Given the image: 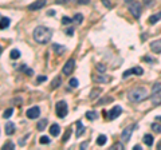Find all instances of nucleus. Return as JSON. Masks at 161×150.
<instances>
[{"label":"nucleus","instance_id":"obj_1","mask_svg":"<svg viewBox=\"0 0 161 150\" xmlns=\"http://www.w3.org/2000/svg\"><path fill=\"white\" fill-rule=\"evenodd\" d=\"M34 40L36 43H39V44H46V43H49L51 38H53V31L50 30V28L45 27V25H39V27H36L34 30Z\"/></svg>","mask_w":161,"mask_h":150},{"label":"nucleus","instance_id":"obj_2","mask_svg":"<svg viewBox=\"0 0 161 150\" xmlns=\"http://www.w3.org/2000/svg\"><path fill=\"white\" fill-rule=\"evenodd\" d=\"M128 98L132 102H141L148 98V91H146L145 87H137V89H133L129 91Z\"/></svg>","mask_w":161,"mask_h":150},{"label":"nucleus","instance_id":"obj_3","mask_svg":"<svg viewBox=\"0 0 161 150\" xmlns=\"http://www.w3.org/2000/svg\"><path fill=\"white\" fill-rule=\"evenodd\" d=\"M137 127V125H129L128 127L122 130V134H121V140H122V144H126V142L130 141L132 138V133L134 131V129Z\"/></svg>","mask_w":161,"mask_h":150},{"label":"nucleus","instance_id":"obj_4","mask_svg":"<svg viewBox=\"0 0 161 150\" xmlns=\"http://www.w3.org/2000/svg\"><path fill=\"white\" fill-rule=\"evenodd\" d=\"M67 111H69V107H67V103L65 101H59L57 103V115L59 118H65L67 115Z\"/></svg>","mask_w":161,"mask_h":150},{"label":"nucleus","instance_id":"obj_5","mask_svg":"<svg viewBox=\"0 0 161 150\" xmlns=\"http://www.w3.org/2000/svg\"><path fill=\"white\" fill-rule=\"evenodd\" d=\"M129 11H130V13L133 15L136 19H138V17L141 16V12H142V8H141V4L138 2H134L133 4H130L129 7Z\"/></svg>","mask_w":161,"mask_h":150},{"label":"nucleus","instance_id":"obj_6","mask_svg":"<svg viewBox=\"0 0 161 150\" xmlns=\"http://www.w3.org/2000/svg\"><path fill=\"white\" fill-rule=\"evenodd\" d=\"M74 67H75V62H74V59H69V60L65 63L63 68H62V72H63L65 75H70L71 72H73V70H74Z\"/></svg>","mask_w":161,"mask_h":150},{"label":"nucleus","instance_id":"obj_7","mask_svg":"<svg viewBox=\"0 0 161 150\" xmlns=\"http://www.w3.org/2000/svg\"><path fill=\"white\" fill-rule=\"evenodd\" d=\"M26 115H27L30 119H36L40 115V109L38 107V106H32V107H30L27 110Z\"/></svg>","mask_w":161,"mask_h":150},{"label":"nucleus","instance_id":"obj_8","mask_svg":"<svg viewBox=\"0 0 161 150\" xmlns=\"http://www.w3.org/2000/svg\"><path fill=\"white\" fill-rule=\"evenodd\" d=\"M45 6H46V0H35L34 3H31V4L27 7V10L28 11H36V10H40Z\"/></svg>","mask_w":161,"mask_h":150},{"label":"nucleus","instance_id":"obj_9","mask_svg":"<svg viewBox=\"0 0 161 150\" xmlns=\"http://www.w3.org/2000/svg\"><path fill=\"white\" fill-rule=\"evenodd\" d=\"M121 113H122V107L121 106H113V109L110 111H109V119H116L117 117L121 115Z\"/></svg>","mask_w":161,"mask_h":150},{"label":"nucleus","instance_id":"obj_10","mask_svg":"<svg viewBox=\"0 0 161 150\" xmlns=\"http://www.w3.org/2000/svg\"><path fill=\"white\" fill-rule=\"evenodd\" d=\"M151 50L156 54H161V39L151 42Z\"/></svg>","mask_w":161,"mask_h":150},{"label":"nucleus","instance_id":"obj_11","mask_svg":"<svg viewBox=\"0 0 161 150\" xmlns=\"http://www.w3.org/2000/svg\"><path fill=\"white\" fill-rule=\"evenodd\" d=\"M93 80L94 82H98V83H106V82H110V78H109V76H105L104 74H97L93 76Z\"/></svg>","mask_w":161,"mask_h":150},{"label":"nucleus","instance_id":"obj_12","mask_svg":"<svg viewBox=\"0 0 161 150\" xmlns=\"http://www.w3.org/2000/svg\"><path fill=\"white\" fill-rule=\"evenodd\" d=\"M4 131H6L7 135H12L14 133H15V125H14L12 122H8L4 127Z\"/></svg>","mask_w":161,"mask_h":150},{"label":"nucleus","instance_id":"obj_13","mask_svg":"<svg viewBox=\"0 0 161 150\" xmlns=\"http://www.w3.org/2000/svg\"><path fill=\"white\" fill-rule=\"evenodd\" d=\"M59 131H61V127L57 125V123H54V125H51L50 127V134L53 135V137H57L58 134H59Z\"/></svg>","mask_w":161,"mask_h":150},{"label":"nucleus","instance_id":"obj_14","mask_svg":"<svg viewBox=\"0 0 161 150\" xmlns=\"http://www.w3.org/2000/svg\"><path fill=\"white\" fill-rule=\"evenodd\" d=\"M10 27V19L8 17H2L0 19V30H6Z\"/></svg>","mask_w":161,"mask_h":150},{"label":"nucleus","instance_id":"obj_15","mask_svg":"<svg viewBox=\"0 0 161 150\" xmlns=\"http://www.w3.org/2000/svg\"><path fill=\"white\" fill-rule=\"evenodd\" d=\"M62 83V78L61 76H55V78L53 79V82H51V89H57V87H59Z\"/></svg>","mask_w":161,"mask_h":150},{"label":"nucleus","instance_id":"obj_16","mask_svg":"<svg viewBox=\"0 0 161 150\" xmlns=\"http://www.w3.org/2000/svg\"><path fill=\"white\" fill-rule=\"evenodd\" d=\"M160 19H161V12H157V13H155V15H152L151 17H149V23H151V24H156Z\"/></svg>","mask_w":161,"mask_h":150},{"label":"nucleus","instance_id":"obj_17","mask_svg":"<svg viewBox=\"0 0 161 150\" xmlns=\"http://www.w3.org/2000/svg\"><path fill=\"white\" fill-rule=\"evenodd\" d=\"M77 126H78V129H77L75 135H77V138H79L83 134V131H85V126L82 125V122H77Z\"/></svg>","mask_w":161,"mask_h":150},{"label":"nucleus","instance_id":"obj_18","mask_svg":"<svg viewBox=\"0 0 161 150\" xmlns=\"http://www.w3.org/2000/svg\"><path fill=\"white\" fill-rule=\"evenodd\" d=\"M142 140H144L146 146H152L153 145V135H151V134H145Z\"/></svg>","mask_w":161,"mask_h":150},{"label":"nucleus","instance_id":"obj_19","mask_svg":"<svg viewBox=\"0 0 161 150\" xmlns=\"http://www.w3.org/2000/svg\"><path fill=\"white\" fill-rule=\"evenodd\" d=\"M152 103H153V105H156V106L161 105V95H160L159 93L152 95Z\"/></svg>","mask_w":161,"mask_h":150},{"label":"nucleus","instance_id":"obj_20","mask_svg":"<svg viewBox=\"0 0 161 150\" xmlns=\"http://www.w3.org/2000/svg\"><path fill=\"white\" fill-rule=\"evenodd\" d=\"M46 126H47V119H42V121H39L38 122V126L36 127H38L39 131H43L46 129Z\"/></svg>","mask_w":161,"mask_h":150},{"label":"nucleus","instance_id":"obj_21","mask_svg":"<svg viewBox=\"0 0 161 150\" xmlns=\"http://www.w3.org/2000/svg\"><path fill=\"white\" fill-rule=\"evenodd\" d=\"M10 56H11V59H19V58H20V51L16 50V48H14L12 51H11Z\"/></svg>","mask_w":161,"mask_h":150},{"label":"nucleus","instance_id":"obj_22","mask_svg":"<svg viewBox=\"0 0 161 150\" xmlns=\"http://www.w3.org/2000/svg\"><path fill=\"white\" fill-rule=\"evenodd\" d=\"M53 50L55 51L57 54H63L66 48H65L63 46H59V44H53Z\"/></svg>","mask_w":161,"mask_h":150},{"label":"nucleus","instance_id":"obj_23","mask_svg":"<svg viewBox=\"0 0 161 150\" xmlns=\"http://www.w3.org/2000/svg\"><path fill=\"white\" fill-rule=\"evenodd\" d=\"M97 117H98V113L97 111H87L86 113V118L87 119L94 121V119H97Z\"/></svg>","mask_w":161,"mask_h":150},{"label":"nucleus","instance_id":"obj_24","mask_svg":"<svg viewBox=\"0 0 161 150\" xmlns=\"http://www.w3.org/2000/svg\"><path fill=\"white\" fill-rule=\"evenodd\" d=\"M106 141H108V138H106V135H100V137L97 138V145H100V146H104L106 144Z\"/></svg>","mask_w":161,"mask_h":150},{"label":"nucleus","instance_id":"obj_25","mask_svg":"<svg viewBox=\"0 0 161 150\" xmlns=\"http://www.w3.org/2000/svg\"><path fill=\"white\" fill-rule=\"evenodd\" d=\"M157 93H161V83H155L152 86V94H157Z\"/></svg>","mask_w":161,"mask_h":150},{"label":"nucleus","instance_id":"obj_26","mask_svg":"<svg viewBox=\"0 0 161 150\" xmlns=\"http://www.w3.org/2000/svg\"><path fill=\"white\" fill-rule=\"evenodd\" d=\"M73 20H74L75 23H78V24H80V23H82V20H83V16L80 15V13H77V15H75L74 17H73Z\"/></svg>","mask_w":161,"mask_h":150},{"label":"nucleus","instance_id":"obj_27","mask_svg":"<svg viewBox=\"0 0 161 150\" xmlns=\"http://www.w3.org/2000/svg\"><path fill=\"white\" fill-rule=\"evenodd\" d=\"M133 74H136V75H142L144 74V70H142L141 67H133Z\"/></svg>","mask_w":161,"mask_h":150},{"label":"nucleus","instance_id":"obj_28","mask_svg":"<svg viewBox=\"0 0 161 150\" xmlns=\"http://www.w3.org/2000/svg\"><path fill=\"white\" fill-rule=\"evenodd\" d=\"M152 130L160 134L161 133V125H159V123H153V125H152Z\"/></svg>","mask_w":161,"mask_h":150},{"label":"nucleus","instance_id":"obj_29","mask_svg":"<svg viewBox=\"0 0 161 150\" xmlns=\"http://www.w3.org/2000/svg\"><path fill=\"white\" fill-rule=\"evenodd\" d=\"M97 94H101V90H100V89H96V90H93V91H91V93H90V98H91V99L97 98V97H98Z\"/></svg>","mask_w":161,"mask_h":150},{"label":"nucleus","instance_id":"obj_30","mask_svg":"<svg viewBox=\"0 0 161 150\" xmlns=\"http://www.w3.org/2000/svg\"><path fill=\"white\" fill-rule=\"evenodd\" d=\"M3 149H8V150H12V149H15V145H14L12 142H6V144L3 145Z\"/></svg>","mask_w":161,"mask_h":150},{"label":"nucleus","instance_id":"obj_31","mask_svg":"<svg viewBox=\"0 0 161 150\" xmlns=\"http://www.w3.org/2000/svg\"><path fill=\"white\" fill-rule=\"evenodd\" d=\"M73 21H74V20L70 19L69 16H63V17H62V23H63V24H71Z\"/></svg>","mask_w":161,"mask_h":150},{"label":"nucleus","instance_id":"obj_32","mask_svg":"<svg viewBox=\"0 0 161 150\" xmlns=\"http://www.w3.org/2000/svg\"><path fill=\"white\" fill-rule=\"evenodd\" d=\"M40 144H43V145H47V144H50V138L49 137H46V135H43V137H40Z\"/></svg>","mask_w":161,"mask_h":150},{"label":"nucleus","instance_id":"obj_33","mask_svg":"<svg viewBox=\"0 0 161 150\" xmlns=\"http://www.w3.org/2000/svg\"><path fill=\"white\" fill-rule=\"evenodd\" d=\"M12 113H14V109H7L4 111V114H3V117H4V118H10V117L12 115Z\"/></svg>","mask_w":161,"mask_h":150},{"label":"nucleus","instance_id":"obj_34","mask_svg":"<svg viewBox=\"0 0 161 150\" xmlns=\"http://www.w3.org/2000/svg\"><path fill=\"white\" fill-rule=\"evenodd\" d=\"M69 85H70L71 87H77V86H78V79H77V78H73V79H70Z\"/></svg>","mask_w":161,"mask_h":150},{"label":"nucleus","instance_id":"obj_35","mask_svg":"<svg viewBox=\"0 0 161 150\" xmlns=\"http://www.w3.org/2000/svg\"><path fill=\"white\" fill-rule=\"evenodd\" d=\"M132 74H133V68H130V70H126V71L122 74V78H128V76L132 75Z\"/></svg>","mask_w":161,"mask_h":150},{"label":"nucleus","instance_id":"obj_36","mask_svg":"<svg viewBox=\"0 0 161 150\" xmlns=\"http://www.w3.org/2000/svg\"><path fill=\"white\" fill-rule=\"evenodd\" d=\"M70 135H71V130L69 129V130H67V131H66V133H65V135H63V142H66V141H67V140H69V137H70Z\"/></svg>","mask_w":161,"mask_h":150},{"label":"nucleus","instance_id":"obj_37","mask_svg":"<svg viewBox=\"0 0 161 150\" xmlns=\"http://www.w3.org/2000/svg\"><path fill=\"white\" fill-rule=\"evenodd\" d=\"M97 70L100 71V72H104L106 70V67H105L104 64H97Z\"/></svg>","mask_w":161,"mask_h":150},{"label":"nucleus","instance_id":"obj_38","mask_svg":"<svg viewBox=\"0 0 161 150\" xmlns=\"http://www.w3.org/2000/svg\"><path fill=\"white\" fill-rule=\"evenodd\" d=\"M47 78L46 76H38V78H36V83H42V82H45Z\"/></svg>","mask_w":161,"mask_h":150},{"label":"nucleus","instance_id":"obj_39","mask_svg":"<svg viewBox=\"0 0 161 150\" xmlns=\"http://www.w3.org/2000/svg\"><path fill=\"white\" fill-rule=\"evenodd\" d=\"M77 3H78V4H89L90 3V0H77Z\"/></svg>","mask_w":161,"mask_h":150},{"label":"nucleus","instance_id":"obj_40","mask_svg":"<svg viewBox=\"0 0 161 150\" xmlns=\"http://www.w3.org/2000/svg\"><path fill=\"white\" fill-rule=\"evenodd\" d=\"M66 35L73 36V35H74V30H73V28H67V30H66Z\"/></svg>","mask_w":161,"mask_h":150},{"label":"nucleus","instance_id":"obj_41","mask_svg":"<svg viewBox=\"0 0 161 150\" xmlns=\"http://www.w3.org/2000/svg\"><path fill=\"white\" fill-rule=\"evenodd\" d=\"M101 2L104 3V4L108 7V8H110V7H112V4H110V2H109V0H101Z\"/></svg>","mask_w":161,"mask_h":150},{"label":"nucleus","instance_id":"obj_42","mask_svg":"<svg viewBox=\"0 0 161 150\" xmlns=\"http://www.w3.org/2000/svg\"><path fill=\"white\" fill-rule=\"evenodd\" d=\"M113 148H114V149H124V145L122 144H116Z\"/></svg>","mask_w":161,"mask_h":150},{"label":"nucleus","instance_id":"obj_43","mask_svg":"<svg viewBox=\"0 0 161 150\" xmlns=\"http://www.w3.org/2000/svg\"><path fill=\"white\" fill-rule=\"evenodd\" d=\"M67 0H55V3L57 4H63V3H66Z\"/></svg>","mask_w":161,"mask_h":150},{"label":"nucleus","instance_id":"obj_44","mask_svg":"<svg viewBox=\"0 0 161 150\" xmlns=\"http://www.w3.org/2000/svg\"><path fill=\"white\" fill-rule=\"evenodd\" d=\"M144 59H145L146 62H152V63H155V60H153V59H152V58H149V56H145V58H144Z\"/></svg>","mask_w":161,"mask_h":150},{"label":"nucleus","instance_id":"obj_45","mask_svg":"<svg viewBox=\"0 0 161 150\" xmlns=\"http://www.w3.org/2000/svg\"><path fill=\"white\" fill-rule=\"evenodd\" d=\"M144 3H145L146 6H151L152 3H153V0H144Z\"/></svg>","mask_w":161,"mask_h":150},{"label":"nucleus","instance_id":"obj_46","mask_svg":"<svg viewBox=\"0 0 161 150\" xmlns=\"http://www.w3.org/2000/svg\"><path fill=\"white\" fill-rule=\"evenodd\" d=\"M26 74H27L28 76H31L32 75V70H30V68H28V70H26Z\"/></svg>","mask_w":161,"mask_h":150},{"label":"nucleus","instance_id":"obj_47","mask_svg":"<svg viewBox=\"0 0 161 150\" xmlns=\"http://www.w3.org/2000/svg\"><path fill=\"white\" fill-rule=\"evenodd\" d=\"M87 148V142H83L82 145H80V149H86Z\"/></svg>","mask_w":161,"mask_h":150},{"label":"nucleus","instance_id":"obj_48","mask_svg":"<svg viewBox=\"0 0 161 150\" xmlns=\"http://www.w3.org/2000/svg\"><path fill=\"white\" fill-rule=\"evenodd\" d=\"M133 149H134V150H141V146H140V145H136Z\"/></svg>","mask_w":161,"mask_h":150},{"label":"nucleus","instance_id":"obj_49","mask_svg":"<svg viewBox=\"0 0 161 150\" xmlns=\"http://www.w3.org/2000/svg\"><path fill=\"white\" fill-rule=\"evenodd\" d=\"M125 3H132V2H134V0H124Z\"/></svg>","mask_w":161,"mask_h":150},{"label":"nucleus","instance_id":"obj_50","mask_svg":"<svg viewBox=\"0 0 161 150\" xmlns=\"http://www.w3.org/2000/svg\"><path fill=\"white\" fill-rule=\"evenodd\" d=\"M0 54H2V46H0Z\"/></svg>","mask_w":161,"mask_h":150}]
</instances>
